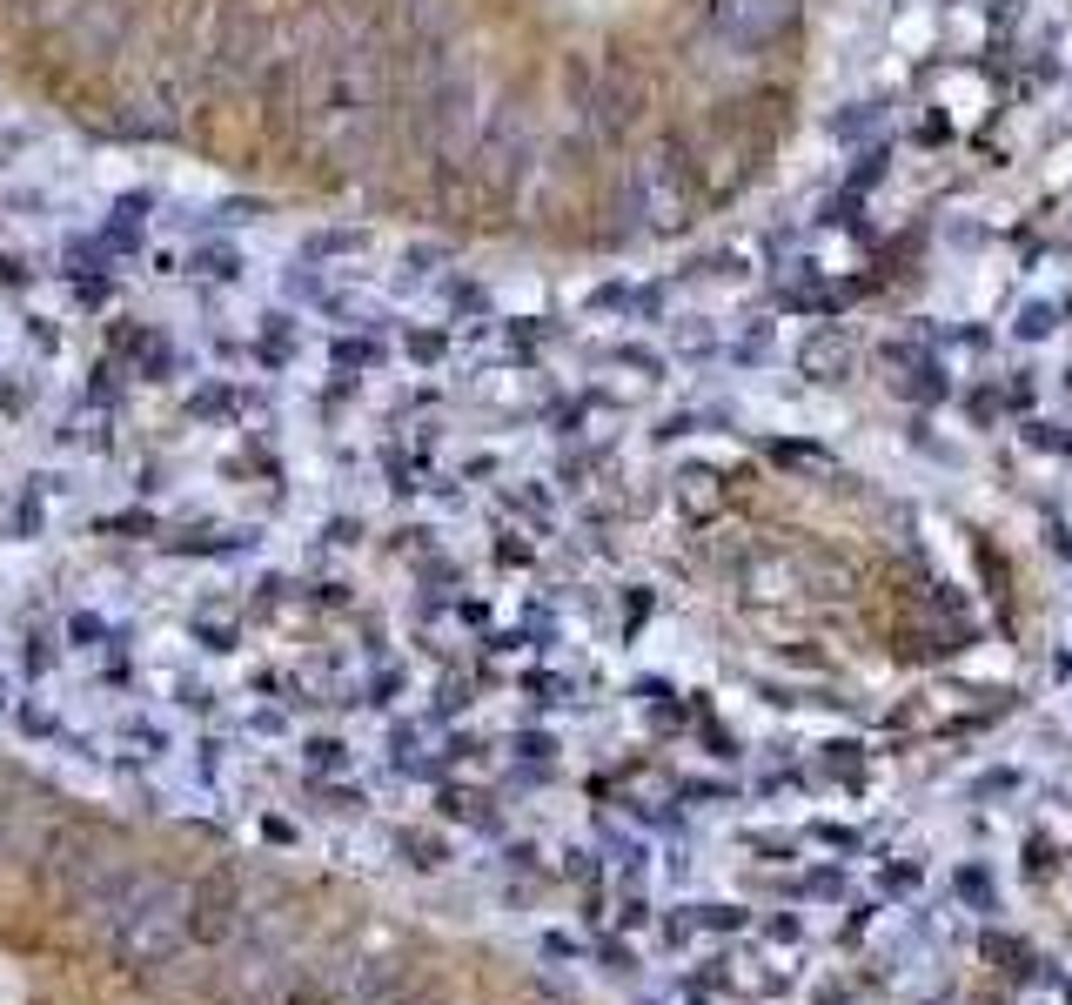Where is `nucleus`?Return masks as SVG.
Masks as SVG:
<instances>
[{"label":"nucleus","mask_w":1072,"mask_h":1005,"mask_svg":"<svg viewBox=\"0 0 1072 1005\" xmlns=\"http://www.w3.org/2000/svg\"><path fill=\"white\" fill-rule=\"evenodd\" d=\"M188 905H195L188 885H141V892L121 905V918H114V965H128V972L161 965L181 938H188V925H195Z\"/></svg>","instance_id":"1"},{"label":"nucleus","mask_w":1072,"mask_h":1005,"mask_svg":"<svg viewBox=\"0 0 1072 1005\" xmlns=\"http://www.w3.org/2000/svg\"><path fill=\"white\" fill-rule=\"evenodd\" d=\"M791 7H798V0H711V27L731 47H764L784 21H791Z\"/></svg>","instance_id":"2"},{"label":"nucleus","mask_w":1072,"mask_h":1005,"mask_svg":"<svg viewBox=\"0 0 1072 1005\" xmlns=\"http://www.w3.org/2000/svg\"><path fill=\"white\" fill-rule=\"evenodd\" d=\"M637 208H644L657 228L684 222V175H677V161H670V155L637 161Z\"/></svg>","instance_id":"3"},{"label":"nucleus","mask_w":1072,"mask_h":1005,"mask_svg":"<svg viewBox=\"0 0 1072 1005\" xmlns=\"http://www.w3.org/2000/svg\"><path fill=\"white\" fill-rule=\"evenodd\" d=\"M845 369H851V349H845V335H838V329L804 335V349H798V376H811V382H838Z\"/></svg>","instance_id":"4"},{"label":"nucleus","mask_w":1072,"mask_h":1005,"mask_svg":"<svg viewBox=\"0 0 1072 1005\" xmlns=\"http://www.w3.org/2000/svg\"><path fill=\"white\" fill-rule=\"evenodd\" d=\"M677 496H684V510H691V516H711L717 503H724L717 476H711V469H697V463L684 469V476H677Z\"/></svg>","instance_id":"5"},{"label":"nucleus","mask_w":1072,"mask_h":1005,"mask_svg":"<svg viewBox=\"0 0 1072 1005\" xmlns=\"http://www.w3.org/2000/svg\"><path fill=\"white\" fill-rule=\"evenodd\" d=\"M878 128V108H845V114H831V134L838 141H858V134Z\"/></svg>","instance_id":"6"},{"label":"nucleus","mask_w":1072,"mask_h":1005,"mask_svg":"<svg viewBox=\"0 0 1072 1005\" xmlns=\"http://www.w3.org/2000/svg\"><path fill=\"white\" fill-rule=\"evenodd\" d=\"M1052 322H1059V315H1052L1046 302H1032V309L1019 315V335H1026V342H1039V335H1052Z\"/></svg>","instance_id":"7"},{"label":"nucleus","mask_w":1072,"mask_h":1005,"mask_svg":"<svg viewBox=\"0 0 1072 1005\" xmlns=\"http://www.w3.org/2000/svg\"><path fill=\"white\" fill-rule=\"evenodd\" d=\"M758 356H771V329H764V322H751V329H744V342H737V362H758Z\"/></svg>","instance_id":"8"},{"label":"nucleus","mask_w":1072,"mask_h":1005,"mask_svg":"<svg viewBox=\"0 0 1072 1005\" xmlns=\"http://www.w3.org/2000/svg\"><path fill=\"white\" fill-rule=\"evenodd\" d=\"M878 175H885V155H878V148H871V155H858V168H851V195H858V188H871Z\"/></svg>","instance_id":"9"},{"label":"nucleus","mask_w":1072,"mask_h":1005,"mask_svg":"<svg viewBox=\"0 0 1072 1005\" xmlns=\"http://www.w3.org/2000/svg\"><path fill=\"white\" fill-rule=\"evenodd\" d=\"M778 463H798V469H825V456L811 443H778Z\"/></svg>","instance_id":"10"},{"label":"nucleus","mask_w":1072,"mask_h":1005,"mask_svg":"<svg viewBox=\"0 0 1072 1005\" xmlns=\"http://www.w3.org/2000/svg\"><path fill=\"white\" fill-rule=\"evenodd\" d=\"M684 349L691 356H711V329H684Z\"/></svg>","instance_id":"11"}]
</instances>
